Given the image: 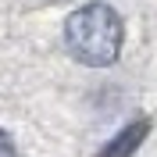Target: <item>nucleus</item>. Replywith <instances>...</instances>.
I'll use <instances>...</instances> for the list:
<instances>
[{"label":"nucleus","instance_id":"nucleus-3","mask_svg":"<svg viewBox=\"0 0 157 157\" xmlns=\"http://www.w3.org/2000/svg\"><path fill=\"white\" fill-rule=\"evenodd\" d=\"M0 157H18V150H14V143H11V136L0 128Z\"/></svg>","mask_w":157,"mask_h":157},{"label":"nucleus","instance_id":"nucleus-1","mask_svg":"<svg viewBox=\"0 0 157 157\" xmlns=\"http://www.w3.org/2000/svg\"><path fill=\"white\" fill-rule=\"evenodd\" d=\"M125 43V25L111 4H82L64 21V47L86 68L114 64Z\"/></svg>","mask_w":157,"mask_h":157},{"label":"nucleus","instance_id":"nucleus-2","mask_svg":"<svg viewBox=\"0 0 157 157\" xmlns=\"http://www.w3.org/2000/svg\"><path fill=\"white\" fill-rule=\"evenodd\" d=\"M147 132H150V121H147V118H139V121L125 125V128H121V132H118L114 139H107V147L100 150L97 157H132L139 147H143Z\"/></svg>","mask_w":157,"mask_h":157}]
</instances>
